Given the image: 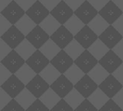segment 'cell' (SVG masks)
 Instances as JSON below:
<instances>
[{
  "label": "cell",
  "instance_id": "cell-1",
  "mask_svg": "<svg viewBox=\"0 0 123 111\" xmlns=\"http://www.w3.org/2000/svg\"><path fill=\"white\" fill-rule=\"evenodd\" d=\"M26 36L13 25L3 35L0 37L6 44H8L13 50H14L25 39Z\"/></svg>",
  "mask_w": 123,
  "mask_h": 111
},
{
  "label": "cell",
  "instance_id": "cell-2",
  "mask_svg": "<svg viewBox=\"0 0 123 111\" xmlns=\"http://www.w3.org/2000/svg\"><path fill=\"white\" fill-rule=\"evenodd\" d=\"M25 60L15 51L12 50L3 60L1 64L9 69L12 74H14L25 64Z\"/></svg>",
  "mask_w": 123,
  "mask_h": 111
},
{
  "label": "cell",
  "instance_id": "cell-3",
  "mask_svg": "<svg viewBox=\"0 0 123 111\" xmlns=\"http://www.w3.org/2000/svg\"><path fill=\"white\" fill-rule=\"evenodd\" d=\"M50 87V85L45 80H44L40 74H37L26 85V88L37 99H39Z\"/></svg>",
  "mask_w": 123,
  "mask_h": 111
},
{
  "label": "cell",
  "instance_id": "cell-4",
  "mask_svg": "<svg viewBox=\"0 0 123 111\" xmlns=\"http://www.w3.org/2000/svg\"><path fill=\"white\" fill-rule=\"evenodd\" d=\"M25 87L26 85L15 74H12L2 85H1V88L13 99H14Z\"/></svg>",
  "mask_w": 123,
  "mask_h": 111
},
{
  "label": "cell",
  "instance_id": "cell-5",
  "mask_svg": "<svg viewBox=\"0 0 123 111\" xmlns=\"http://www.w3.org/2000/svg\"><path fill=\"white\" fill-rule=\"evenodd\" d=\"M99 64H100L110 74H112L123 64V61L113 51V50H110L106 55L99 61Z\"/></svg>",
  "mask_w": 123,
  "mask_h": 111
},
{
  "label": "cell",
  "instance_id": "cell-6",
  "mask_svg": "<svg viewBox=\"0 0 123 111\" xmlns=\"http://www.w3.org/2000/svg\"><path fill=\"white\" fill-rule=\"evenodd\" d=\"M99 63V61L89 52L88 49H86L75 61L74 64L79 67L86 74Z\"/></svg>",
  "mask_w": 123,
  "mask_h": 111
},
{
  "label": "cell",
  "instance_id": "cell-7",
  "mask_svg": "<svg viewBox=\"0 0 123 111\" xmlns=\"http://www.w3.org/2000/svg\"><path fill=\"white\" fill-rule=\"evenodd\" d=\"M25 14L26 12L14 0L1 12V14L7 19L12 25H15Z\"/></svg>",
  "mask_w": 123,
  "mask_h": 111
},
{
  "label": "cell",
  "instance_id": "cell-8",
  "mask_svg": "<svg viewBox=\"0 0 123 111\" xmlns=\"http://www.w3.org/2000/svg\"><path fill=\"white\" fill-rule=\"evenodd\" d=\"M25 38L39 50L50 38V36L39 25H37Z\"/></svg>",
  "mask_w": 123,
  "mask_h": 111
},
{
  "label": "cell",
  "instance_id": "cell-9",
  "mask_svg": "<svg viewBox=\"0 0 123 111\" xmlns=\"http://www.w3.org/2000/svg\"><path fill=\"white\" fill-rule=\"evenodd\" d=\"M25 63L32 68L37 74H39L50 63V61L40 50H37Z\"/></svg>",
  "mask_w": 123,
  "mask_h": 111
},
{
  "label": "cell",
  "instance_id": "cell-10",
  "mask_svg": "<svg viewBox=\"0 0 123 111\" xmlns=\"http://www.w3.org/2000/svg\"><path fill=\"white\" fill-rule=\"evenodd\" d=\"M50 88L54 90L62 99L74 89V85L62 74L51 85Z\"/></svg>",
  "mask_w": 123,
  "mask_h": 111
},
{
  "label": "cell",
  "instance_id": "cell-11",
  "mask_svg": "<svg viewBox=\"0 0 123 111\" xmlns=\"http://www.w3.org/2000/svg\"><path fill=\"white\" fill-rule=\"evenodd\" d=\"M50 12L40 1H37L26 12V14L29 16L36 25H40L49 14Z\"/></svg>",
  "mask_w": 123,
  "mask_h": 111
},
{
  "label": "cell",
  "instance_id": "cell-12",
  "mask_svg": "<svg viewBox=\"0 0 123 111\" xmlns=\"http://www.w3.org/2000/svg\"><path fill=\"white\" fill-rule=\"evenodd\" d=\"M99 38L112 50L123 39V36L113 27V25H110L104 33L99 36Z\"/></svg>",
  "mask_w": 123,
  "mask_h": 111
},
{
  "label": "cell",
  "instance_id": "cell-13",
  "mask_svg": "<svg viewBox=\"0 0 123 111\" xmlns=\"http://www.w3.org/2000/svg\"><path fill=\"white\" fill-rule=\"evenodd\" d=\"M50 64L61 74H64L74 64V60L63 49L50 61Z\"/></svg>",
  "mask_w": 123,
  "mask_h": 111
},
{
  "label": "cell",
  "instance_id": "cell-14",
  "mask_svg": "<svg viewBox=\"0 0 123 111\" xmlns=\"http://www.w3.org/2000/svg\"><path fill=\"white\" fill-rule=\"evenodd\" d=\"M99 12L89 2L86 0L76 11H74V14L76 15L85 25H88L97 14Z\"/></svg>",
  "mask_w": 123,
  "mask_h": 111
},
{
  "label": "cell",
  "instance_id": "cell-15",
  "mask_svg": "<svg viewBox=\"0 0 123 111\" xmlns=\"http://www.w3.org/2000/svg\"><path fill=\"white\" fill-rule=\"evenodd\" d=\"M50 39L63 50L74 39V35L62 25L50 36Z\"/></svg>",
  "mask_w": 123,
  "mask_h": 111
},
{
  "label": "cell",
  "instance_id": "cell-16",
  "mask_svg": "<svg viewBox=\"0 0 123 111\" xmlns=\"http://www.w3.org/2000/svg\"><path fill=\"white\" fill-rule=\"evenodd\" d=\"M74 88L87 99L99 88V85L88 74H85L84 77L74 85Z\"/></svg>",
  "mask_w": 123,
  "mask_h": 111
},
{
  "label": "cell",
  "instance_id": "cell-17",
  "mask_svg": "<svg viewBox=\"0 0 123 111\" xmlns=\"http://www.w3.org/2000/svg\"><path fill=\"white\" fill-rule=\"evenodd\" d=\"M99 88L110 99H112L114 96L123 89V85L113 76V74H110L108 77L99 85Z\"/></svg>",
  "mask_w": 123,
  "mask_h": 111
},
{
  "label": "cell",
  "instance_id": "cell-18",
  "mask_svg": "<svg viewBox=\"0 0 123 111\" xmlns=\"http://www.w3.org/2000/svg\"><path fill=\"white\" fill-rule=\"evenodd\" d=\"M98 38L99 36L89 27L88 25H86L83 29L74 36V39L85 49H88Z\"/></svg>",
  "mask_w": 123,
  "mask_h": 111
},
{
  "label": "cell",
  "instance_id": "cell-19",
  "mask_svg": "<svg viewBox=\"0 0 123 111\" xmlns=\"http://www.w3.org/2000/svg\"><path fill=\"white\" fill-rule=\"evenodd\" d=\"M52 14L61 25H64L74 14V11L62 0L51 12Z\"/></svg>",
  "mask_w": 123,
  "mask_h": 111
},
{
  "label": "cell",
  "instance_id": "cell-20",
  "mask_svg": "<svg viewBox=\"0 0 123 111\" xmlns=\"http://www.w3.org/2000/svg\"><path fill=\"white\" fill-rule=\"evenodd\" d=\"M99 14L110 24L112 25L122 14L123 12L113 2L110 0L106 6L99 12Z\"/></svg>",
  "mask_w": 123,
  "mask_h": 111
},
{
  "label": "cell",
  "instance_id": "cell-21",
  "mask_svg": "<svg viewBox=\"0 0 123 111\" xmlns=\"http://www.w3.org/2000/svg\"><path fill=\"white\" fill-rule=\"evenodd\" d=\"M98 85L102 84L110 74L100 64H97L87 74Z\"/></svg>",
  "mask_w": 123,
  "mask_h": 111
},
{
  "label": "cell",
  "instance_id": "cell-22",
  "mask_svg": "<svg viewBox=\"0 0 123 111\" xmlns=\"http://www.w3.org/2000/svg\"><path fill=\"white\" fill-rule=\"evenodd\" d=\"M99 111L110 100V98L99 88L87 98Z\"/></svg>",
  "mask_w": 123,
  "mask_h": 111
},
{
  "label": "cell",
  "instance_id": "cell-23",
  "mask_svg": "<svg viewBox=\"0 0 123 111\" xmlns=\"http://www.w3.org/2000/svg\"><path fill=\"white\" fill-rule=\"evenodd\" d=\"M39 99L47 106V108L51 110L62 98L50 87Z\"/></svg>",
  "mask_w": 123,
  "mask_h": 111
},
{
  "label": "cell",
  "instance_id": "cell-24",
  "mask_svg": "<svg viewBox=\"0 0 123 111\" xmlns=\"http://www.w3.org/2000/svg\"><path fill=\"white\" fill-rule=\"evenodd\" d=\"M88 25L98 36H99L110 25L99 14H98L88 24Z\"/></svg>",
  "mask_w": 123,
  "mask_h": 111
},
{
  "label": "cell",
  "instance_id": "cell-25",
  "mask_svg": "<svg viewBox=\"0 0 123 111\" xmlns=\"http://www.w3.org/2000/svg\"><path fill=\"white\" fill-rule=\"evenodd\" d=\"M89 52L99 61L110 50L99 38H98L89 48Z\"/></svg>",
  "mask_w": 123,
  "mask_h": 111
},
{
  "label": "cell",
  "instance_id": "cell-26",
  "mask_svg": "<svg viewBox=\"0 0 123 111\" xmlns=\"http://www.w3.org/2000/svg\"><path fill=\"white\" fill-rule=\"evenodd\" d=\"M39 25L50 36H51L62 25L52 14H50Z\"/></svg>",
  "mask_w": 123,
  "mask_h": 111
},
{
  "label": "cell",
  "instance_id": "cell-27",
  "mask_svg": "<svg viewBox=\"0 0 123 111\" xmlns=\"http://www.w3.org/2000/svg\"><path fill=\"white\" fill-rule=\"evenodd\" d=\"M25 36H27L37 25L26 14L14 25Z\"/></svg>",
  "mask_w": 123,
  "mask_h": 111
},
{
  "label": "cell",
  "instance_id": "cell-28",
  "mask_svg": "<svg viewBox=\"0 0 123 111\" xmlns=\"http://www.w3.org/2000/svg\"><path fill=\"white\" fill-rule=\"evenodd\" d=\"M39 50L51 61L62 49L50 38Z\"/></svg>",
  "mask_w": 123,
  "mask_h": 111
},
{
  "label": "cell",
  "instance_id": "cell-29",
  "mask_svg": "<svg viewBox=\"0 0 123 111\" xmlns=\"http://www.w3.org/2000/svg\"><path fill=\"white\" fill-rule=\"evenodd\" d=\"M14 50L26 61L37 49L25 38Z\"/></svg>",
  "mask_w": 123,
  "mask_h": 111
},
{
  "label": "cell",
  "instance_id": "cell-30",
  "mask_svg": "<svg viewBox=\"0 0 123 111\" xmlns=\"http://www.w3.org/2000/svg\"><path fill=\"white\" fill-rule=\"evenodd\" d=\"M14 99L22 108H24V109H25V111L37 100L26 87Z\"/></svg>",
  "mask_w": 123,
  "mask_h": 111
},
{
  "label": "cell",
  "instance_id": "cell-31",
  "mask_svg": "<svg viewBox=\"0 0 123 111\" xmlns=\"http://www.w3.org/2000/svg\"><path fill=\"white\" fill-rule=\"evenodd\" d=\"M39 74L51 85L62 74L50 63Z\"/></svg>",
  "mask_w": 123,
  "mask_h": 111
},
{
  "label": "cell",
  "instance_id": "cell-32",
  "mask_svg": "<svg viewBox=\"0 0 123 111\" xmlns=\"http://www.w3.org/2000/svg\"><path fill=\"white\" fill-rule=\"evenodd\" d=\"M25 85H27L36 75L35 72L26 63L14 74Z\"/></svg>",
  "mask_w": 123,
  "mask_h": 111
},
{
  "label": "cell",
  "instance_id": "cell-33",
  "mask_svg": "<svg viewBox=\"0 0 123 111\" xmlns=\"http://www.w3.org/2000/svg\"><path fill=\"white\" fill-rule=\"evenodd\" d=\"M63 74L75 85L84 77L86 74L75 64H74Z\"/></svg>",
  "mask_w": 123,
  "mask_h": 111
},
{
  "label": "cell",
  "instance_id": "cell-34",
  "mask_svg": "<svg viewBox=\"0 0 123 111\" xmlns=\"http://www.w3.org/2000/svg\"><path fill=\"white\" fill-rule=\"evenodd\" d=\"M63 99L75 110L85 100L86 98L74 88Z\"/></svg>",
  "mask_w": 123,
  "mask_h": 111
},
{
  "label": "cell",
  "instance_id": "cell-35",
  "mask_svg": "<svg viewBox=\"0 0 123 111\" xmlns=\"http://www.w3.org/2000/svg\"><path fill=\"white\" fill-rule=\"evenodd\" d=\"M86 25L75 14H74L65 24L64 26L75 36L79 31L83 29Z\"/></svg>",
  "mask_w": 123,
  "mask_h": 111
},
{
  "label": "cell",
  "instance_id": "cell-36",
  "mask_svg": "<svg viewBox=\"0 0 123 111\" xmlns=\"http://www.w3.org/2000/svg\"><path fill=\"white\" fill-rule=\"evenodd\" d=\"M63 50L75 61L86 49L77 40L74 39Z\"/></svg>",
  "mask_w": 123,
  "mask_h": 111
},
{
  "label": "cell",
  "instance_id": "cell-37",
  "mask_svg": "<svg viewBox=\"0 0 123 111\" xmlns=\"http://www.w3.org/2000/svg\"><path fill=\"white\" fill-rule=\"evenodd\" d=\"M26 111H50L47 106L40 100L37 99Z\"/></svg>",
  "mask_w": 123,
  "mask_h": 111
},
{
  "label": "cell",
  "instance_id": "cell-38",
  "mask_svg": "<svg viewBox=\"0 0 123 111\" xmlns=\"http://www.w3.org/2000/svg\"><path fill=\"white\" fill-rule=\"evenodd\" d=\"M50 111H74V109L64 100L61 99Z\"/></svg>",
  "mask_w": 123,
  "mask_h": 111
},
{
  "label": "cell",
  "instance_id": "cell-39",
  "mask_svg": "<svg viewBox=\"0 0 123 111\" xmlns=\"http://www.w3.org/2000/svg\"><path fill=\"white\" fill-rule=\"evenodd\" d=\"M13 98L7 94L3 89L0 88V111L6 106Z\"/></svg>",
  "mask_w": 123,
  "mask_h": 111
},
{
  "label": "cell",
  "instance_id": "cell-40",
  "mask_svg": "<svg viewBox=\"0 0 123 111\" xmlns=\"http://www.w3.org/2000/svg\"><path fill=\"white\" fill-rule=\"evenodd\" d=\"M74 111H99V110L88 99H85V100Z\"/></svg>",
  "mask_w": 123,
  "mask_h": 111
},
{
  "label": "cell",
  "instance_id": "cell-41",
  "mask_svg": "<svg viewBox=\"0 0 123 111\" xmlns=\"http://www.w3.org/2000/svg\"><path fill=\"white\" fill-rule=\"evenodd\" d=\"M1 111H26L22 108L15 99H12V101L5 106Z\"/></svg>",
  "mask_w": 123,
  "mask_h": 111
},
{
  "label": "cell",
  "instance_id": "cell-42",
  "mask_svg": "<svg viewBox=\"0 0 123 111\" xmlns=\"http://www.w3.org/2000/svg\"><path fill=\"white\" fill-rule=\"evenodd\" d=\"M99 111H123V110L112 99H110Z\"/></svg>",
  "mask_w": 123,
  "mask_h": 111
},
{
  "label": "cell",
  "instance_id": "cell-43",
  "mask_svg": "<svg viewBox=\"0 0 123 111\" xmlns=\"http://www.w3.org/2000/svg\"><path fill=\"white\" fill-rule=\"evenodd\" d=\"M13 25L0 14V37L3 35Z\"/></svg>",
  "mask_w": 123,
  "mask_h": 111
},
{
  "label": "cell",
  "instance_id": "cell-44",
  "mask_svg": "<svg viewBox=\"0 0 123 111\" xmlns=\"http://www.w3.org/2000/svg\"><path fill=\"white\" fill-rule=\"evenodd\" d=\"M13 49L0 38V61L3 60Z\"/></svg>",
  "mask_w": 123,
  "mask_h": 111
},
{
  "label": "cell",
  "instance_id": "cell-45",
  "mask_svg": "<svg viewBox=\"0 0 123 111\" xmlns=\"http://www.w3.org/2000/svg\"><path fill=\"white\" fill-rule=\"evenodd\" d=\"M12 75V72L3 64H0V86L2 85Z\"/></svg>",
  "mask_w": 123,
  "mask_h": 111
},
{
  "label": "cell",
  "instance_id": "cell-46",
  "mask_svg": "<svg viewBox=\"0 0 123 111\" xmlns=\"http://www.w3.org/2000/svg\"><path fill=\"white\" fill-rule=\"evenodd\" d=\"M89 2L98 11L102 10L110 0H88Z\"/></svg>",
  "mask_w": 123,
  "mask_h": 111
},
{
  "label": "cell",
  "instance_id": "cell-47",
  "mask_svg": "<svg viewBox=\"0 0 123 111\" xmlns=\"http://www.w3.org/2000/svg\"><path fill=\"white\" fill-rule=\"evenodd\" d=\"M25 12H27L37 0H14Z\"/></svg>",
  "mask_w": 123,
  "mask_h": 111
},
{
  "label": "cell",
  "instance_id": "cell-48",
  "mask_svg": "<svg viewBox=\"0 0 123 111\" xmlns=\"http://www.w3.org/2000/svg\"><path fill=\"white\" fill-rule=\"evenodd\" d=\"M62 0H40V1L51 12Z\"/></svg>",
  "mask_w": 123,
  "mask_h": 111
},
{
  "label": "cell",
  "instance_id": "cell-49",
  "mask_svg": "<svg viewBox=\"0 0 123 111\" xmlns=\"http://www.w3.org/2000/svg\"><path fill=\"white\" fill-rule=\"evenodd\" d=\"M86 0H64V1L74 10L76 11Z\"/></svg>",
  "mask_w": 123,
  "mask_h": 111
},
{
  "label": "cell",
  "instance_id": "cell-50",
  "mask_svg": "<svg viewBox=\"0 0 123 111\" xmlns=\"http://www.w3.org/2000/svg\"><path fill=\"white\" fill-rule=\"evenodd\" d=\"M112 25L123 36V14H122Z\"/></svg>",
  "mask_w": 123,
  "mask_h": 111
},
{
  "label": "cell",
  "instance_id": "cell-51",
  "mask_svg": "<svg viewBox=\"0 0 123 111\" xmlns=\"http://www.w3.org/2000/svg\"><path fill=\"white\" fill-rule=\"evenodd\" d=\"M112 50H113V51L123 61V38Z\"/></svg>",
  "mask_w": 123,
  "mask_h": 111
},
{
  "label": "cell",
  "instance_id": "cell-52",
  "mask_svg": "<svg viewBox=\"0 0 123 111\" xmlns=\"http://www.w3.org/2000/svg\"><path fill=\"white\" fill-rule=\"evenodd\" d=\"M112 100L123 110V88L115 95V96H114Z\"/></svg>",
  "mask_w": 123,
  "mask_h": 111
},
{
  "label": "cell",
  "instance_id": "cell-53",
  "mask_svg": "<svg viewBox=\"0 0 123 111\" xmlns=\"http://www.w3.org/2000/svg\"><path fill=\"white\" fill-rule=\"evenodd\" d=\"M112 74L123 85V64Z\"/></svg>",
  "mask_w": 123,
  "mask_h": 111
},
{
  "label": "cell",
  "instance_id": "cell-54",
  "mask_svg": "<svg viewBox=\"0 0 123 111\" xmlns=\"http://www.w3.org/2000/svg\"><path fill=\"white\" fill-rule=\"evenodd\" d=\"M13 0H0V12H2Z\"/></svg>",
  "mask_w": 123,
  "mask_h": 111
},
{
  "label": "cell",
  "instance_id": "cell-55",
  "mask_svg": "<svg viewBox=\"0 0 123 111\" xmlns=\"http://www.w3.org/2000/svg\"><path fill=\"white\" fill-rule=\"evenodd\" d=\"M112 1L123 12V0H112Z\"/></svg>",
  "mask_w": 123,
  "mask_h": 111
}]
</instances>
